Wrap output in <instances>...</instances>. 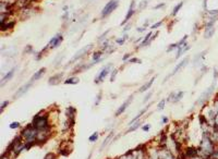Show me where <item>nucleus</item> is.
Masks as SVG:
<instances>
[{"instance_id": "f257e3e1", "label": "nucleus", "mask_w": 218, "mask_h": 159, "mask_svg": "<svg viewBox=\"0 0 218 159\" xmlns=\"http://www.w3.org/2000/svg\"><path fill=\"white\" fill-rule=\"evenodd\" d=\"M31 123L37 131H44V130L52 129L51 122H50L49 119V112H46L45 110L36 113L33 117Z\"/></svg>"}, {"instance_id": "f03ea898", "label": "nucleus", "mask_w": 218, "mask_h": 159, "mask_svg": "<svg viewBox=\"0 0 218 159\" xmlns=\"http://www.w3.org/2000/svg\"><path fill=\"white\" fill-rule=\"evenodd\" d=\"M37 130L32 126V123H28V126H25L20 132V135L22 136L24 143H35L36 144L37 138ZM37 145V144H36Z\"/></svg>"}, {"instance_id": "7ed1b4c3", "label": "nucleus", "mask_w": 218, "mask_h": 159, "mask_svg": "<svg viewBox=\"0 0 218 159\" xmlns=\"http://www.w3.org/2000/svg\"><path fill=\"white\" fill-rule=\"evenodd\" d=\"M215 89H216V80L214 81V83H213L212 85L209 86L208 88L206 89L205 92H203L202 94H201V96L199 98H197V100L194 103V105H193V108H192V110H193L194 108H196V107H203L204 105H206L207 104V101L211 99V97L213 96V94H214V92H215Z\"/></svg>"}, {"instance_id": "20e7f679", "label": "nucleus", "mask_w": 218, "mask_h": 159, "mask_svg": "<svg viewBox=\"0 0 218 159\" xmlns=\"http://www.w3.org/2000/svg\"><path fill=\"white\" fill-rule=\"evenodd\" d=\"M118 7H119V0H109L107 3H106V6L103 8L100 12V18L101 19H105L109 16L111 13L114 12L115 10L117 9Z\"/></svg>"}, {"instance_id": "39448f33", "label": "nucleus", "mask_w": 218, "mask_h": 159, "mask_svg": "<svg viewBox=\"0 0 218 159\" xmlns=\"http://www.w3.org/2000/svg\"><path fill=\"white\" fill-rule=\"evenodd\" d=\"M112 68H114V64L112 63H108V64H106V65H104V67L100 69L99 73L96 75L94 83H95V84H99V83L104 82V80L111 73V71L114 70Z\"/></svg>"}, {"instance_id": "423d86ee", "label": "nucleus", "mask_w": 218, "mask_h": 159, "mask_svg": "<svg viewBox=\"0 0 218 159\" xmlns=\"http://www.w3.org/2000/svg\"><path fill=\"white\" fill-rule=\"evenodd\" d=\"M94 47V45L93 44H89V45H86L85 47H83L82 49H80L79 51L75 53V55L72 57V58L70 59V61H69V63L67 64V67H69L70 64H73L74 62H77V61H79V60H81V59L83 58V57H85L87 53L89 52V50Z\"/></svg>"}, {"instance_id": "0eeeda50", "label": "nucleus", "mask_w": 218, "mask_h": 159, "mask_svg": "<svg viewBox=\"0 0 218 159\" xmlns=\"http://www.w3.org/2000/svg\"><path fill=\"white\" fill-rule=\"evenodd\" d=\"M62 42H63V35H62L61 33H57L55 36L52 37L51 39L48 42L47 46L49 47V49H56L61 45Z\"/></svg>"}, {"instance_id": "6e6552de", "label": "nucleus", "mask_w": 218, "mask_h": 159, "mask_svg": "<svg viewBox=\"0 0 218 159\" xmlns=\"http://www.w3.org/2000/svg\"><path fill=\"white\" fill-rule=\"evenodd\" d=\"M33 84H34V82H32L31 80L28 81V83H25L24 85H22L20 88L18 89L16 92V94L13 95V99H18V98H20V97H22V96L24 95V94H26V93L30 91V88H31L32 86H33Z\"/></svg>"}, {"instance_id": "1a4fd4ad", "label": "nucleus", "mask_w": 218, "mask_h": 159, "mask_svg": "<svg viewBox=\"0 0 218 159\" xmlns=\"http://www.w3.org/2000/svg\"><path fill=\"white\" fill-rule=\"evenodd\" d=\"M189 62H190V58H189V57H185V58L183 59V60H181V61H180L178 64H177V65H176V67H175V69H173V71H172L171 73L169 74V75L166 77V79L164 80V82H166L167 80H168V77H173V75H175V74H177V73H178V72H180V71H181L182 69H183V68H185V65H187V64L189 63Z\"/></svg>"}, {"instance_id": "9d476101", "label": "nucleus", "mask_w": 218, "mask_h": 159, "mask_svg": "<svg viewBox=\"0 0 218 159\" xmlns=\"http://www.w3.org/2000/svg\"><path fill=\"white\" fill-rule=\"evenodd\" d=\"M19 12L21 14V18L22 20H26V19H30L32 16H34L36 11L34 9L32 6H28V7H25V8H22V9L19 10Z\"/></svg>"}, {"instance_id": "9b49d317", "label": "nucleus", "mask_w": 218, "mask_h": 159, "mask_svg": "<svg viewBox=\"0 0 218 159\" xmlns=\"http://www.w3.org/2000/svg\"><path fill=\"white\" fill-rule=\"evenodd\" d=\"M65 113V118L70 121V123L73 126L75 124V116H77V109H75V107H73V106L67 107Z\"/></svg>"}, {"instance_id": "f8f14e48", "label": "nucleus", "mask_w": 218, "mask_h": 159, "mask_svg": "<svg viewBox=\"0 0 218 159\" xmlns=\"http://www.w3.org/2000/svg\"><path fill=\"white\" fill-rule=\"evenodd\" d=\"M133 96L134 95H130L129 97H128V99H126L124 103H123L121 106H120L119 108H118L117 110H116V112H115V117H120L122 113H124V111L126 110V108L129 107L130 106V104L132 103V100H133Z\"/></svg>"}, {"instance_id": "ddd939ff", "label": "nucleus", "mask_w": 218, "mask_h": 159, "mask_svg": "<svg viewBox=\"0 0 218 159\" xmlns=\"http://www.w3.org/2000/svg\"><path fill=\"white\" fill-rule=\"evenodd\" d=\"M63 75H65V72H59V73H56L54 75L48 79V85H51V86H56L60 84L62 82V80H63Z\"/></svg>"}, {"instance_id": "4468645a", "label": "nucleus", "mask_w": 218, "mask_h": 159, "mask_svg": "<svg viewBox=\"0 0 218 159\" xmlns=\"http://www.w3.org/2000/svg\"><path fill=\"white\" fill-rule=\"evenodd\" d=\"M134 14H135V0H132L131 3H130L129 10H128V12H126V18H124V20L121 22V25H124L126 23H128V22L132 19V16H134Z\"/></svg>"}, {"instance_id": "2eb2a0df", "label": "nucleus", "mask_w": 218, "mask_h": 159, "mask_svg": "<svg viewBox=\"0 0 218 159\" xmlns=\"http://www.w3.org/2000/svg\"><path fill=\"white\" fill-rule=\"evenodd\" d=\"M0 26H1V32H8V31H11L16 26V21H7V22H2V23H0Z\"/></svg>"}, {"instance_id": "dca6fc26", "label": "nucleus", "mask_w": 218, "mask_h": 159, "mask_svg": "<svg viewBox=\"0 0 218 159\" xmlns=\"http://www.w3.org/2000/svg\"><path fill=\"white\" fill-rule=\"evenodd\" d=\"M152 36H153V32H148V33L144 36V38L142 39L141 43L138 44V46H136V49L143 48V47H146V46H148V45H151L150 40H151Z\"/></svg>"}, {"instance_id": "f3484780", "label": "nucleus", "mask_w": 218, "mask_h": 159, "mask_svg": "<svg viewBox=\"0 0 218 159\" xmlns=\"http://www.w3.org/2000/svg\"><path fill=\"white\" fill-rule=\"evenodd\" d=\"M103 55H104V51L103 50H96V51H94L92 53V61L96 62V64L99 63V62L104 61V57H103Z\"/></svg>"}, {"instance_id": "a211bd4d", "label": "nucleus", "mask_w": 218, "mask_h": 159, "mask_svg": "<svg viewBox=\"0 0 218 159\" xmlns=\"http://www.w3.org/2000/svg\"><path fill=\"white\" fill-rule=\"evenodd\" d=\"M152 105L150 104V105H147V106H145V108L144 109H142L141 111H140V112L138 113V114H136V116L134 117V118H133L132 120H131V121H130L129 123H128V126H132V124H134L135 122H136V121H138V120H140V118H141L142 116H143V114H145V113H146V111L148 110V109H150V107H151Z\"/></svg>"}, {"instance_id": "6ab92c4d", "label": "nucleus", "mask_w": 218, "mask_h": 159, "mask_svg": "<svg viewBox=\"0 0 218 159\" xmlns=\"http://www.w3.org/2000/svg\"><path fill=\"white\" fill-rule=\"evenodd\" d=\"M46 73V68H40L39 70H37L35 73L32 75L31 77V81L32 82H36V81H38V80H40L42 77H44V74Z\"/></svg>"}, {"instance_id": "aec40b11", "label": "nucleus", "mask_w": 218, "mask_h": 159, "mask_svg": "<svg viewBox=\"0 0 218 159\" xmlns=\"http://www.w3.org/2000/svg\"><path fill=\"white\" fill-rule=\"evenodd\" d=\"M16 68H13V69H11V70L8 71V72L4 74V77L1 79V87H3V85H4L8 81H10V80L12 79L13 75H14V73H16Z\"/></svg>"}, {"instance_id": "412c9836", "label": "nucleus", "mask_w": 218, "mask_h": 159, "mask_svg": "<svg viewBox=\"0 0 218 159\" xmlns=\"http://www.w3.org/2000/svg\"><path fill=\"white\" fill-rule=\"evenodd\" d=\"M206 53H207V50H205V51H202V52H200V53H197L195 57H194V59H193V65L194 67H196V65H199V64L201 63V62L203 61V59L205 58V56H206Z\"/></svg>"}, {"instance_id": "4be33fe9", "label": "nucleus", "mask_w": 218, "mask_h": 159, "mask_svg": "<svg viewBox=\"0 0 218 159\" xmlns=\"http://www.w3.org/2000/svg\"><path fill=\"white\" fill-rule=\"evenodd\" d=\"M190 48H191V46L187 43L185 44V45H182V46L178 47V50H177V55H176V59H179L182 55H183V53H185V52H187Z\"/></svg>"}, {"instance_id": "5701e85b", "label": "nucleus", "mask_w": 218, "mask_h": 159, "mask_svg": "<svg viewBox=\"0 0 218 159\" xmlns=\"http://www.w3.org/2000/svg\"><path fill=\"white\" fill-rule=\"evenodd\" d=\"M63 83L67 84V85H77V84L80 83V79H79L77 75H71L70 77L65 79V81H63Z\"/></svg>"}, {"instance_id": "b1692460", "label": "nucleus", "mask_w": 218, "mask_h": 159, "mask_svg": "<svg viewBox=\"0 0 218 159\" xmlns=\"http://www.w3.org/2000/svg\"><path fill=\"white\" fill-rule=\"evenodd\" d=\"M155 79H156V77H153L150 81H147V82L145 83L144 85L141 86V88L138 89V92L140 93H143V92H146V91H148V89L151 88V86L153 85L154 81H155Z\"/></svg>"}, {"instance_id": "393cba45", "label": "nucleus", "mask_w": 218, "mask_h": 159, "mask_svg": "<svg viewBox=\"0 0 218 159\" xmlns=\"http://www.w3.org/2000/svg\"><path fill=\"white\" fill-rule=\"evenodd\" d=\"M114 135H115V132L114 131H110V133H109V134L107 135V137L105 138V141L103 142V144H101V146H100V148H99V150H103L105 148V147L107 146L108 144L110 143V141L111 140H112V137H114Z\"/></svg>"}, {"instance_id": "a878e982", "label": "nucleus", "mask_w": 218, "mask_h": 159, "mask_svg": "<svg viewBox=\"0 0 218 159\" xmlns=\"http://www.w3.org/2000/svg\"><path fill=\"white\" fill-rule=\"evenodd\" d=\"M215 32H216L215 26H213V27H211V28H207V30H204V38H205V39L212 38V37L214 36Z\"/></svg>"}, {"instance_id": "bb28decb", "label": "nucleus", "mask_w": 218, "mask_h": 159, "mask_svg": "<svg viewBox=\"0 0 218 159\" xmlns=\"http://www.w3.org/2000/svg\"><path fill=\"white\" fill-rule=\"evenodd\" d=\"M183 96H185V92H183V91H179V92H176L171 104H177V103H179V101H180L182 99V98H183Z\"/></svg>"}, {"instance_id": "cd10ccee", "label": "nucleus", "mask_w": 218, "mask_h": 159, "mask_svg": "<svg viewBox=\"0 0 218 159\" xmlns=\"http://www.w3.org/2000/svg\"><path fill=\"white\" fill-rule=\"evenodd\" d=\"M142 126V122L138 120V121H136V122L134 123V124H132V126H130V128L128 129L126 131V133L128 134V133H131V132H134V131H136L138 128H141Z\"/></svg>"}, {"instance_id": "c85d7f7f", "label": "nucleus", "mask_w": 218, "mask_h": 159, "mask_svg": "<svg viewBox=\"0 0 218 159\" xmlns=\"http://www.w3.org/2000/svg\"><path fill=\"white\" fill-rule=\"evenodd\" d=\"M183 4H185V1H180V2L177 4V6L173 8V10H172V12H171V16H176L177 14L179 13V11L181 10V8L183 7Z\"/></svg>"}, {"instance_id": "c756f323", "label": "nucleus", "mask_w": 218, "mask_h": 159, "mask_svg": "<svg viewBox=\"0 0 218 159\" xmlns=\"http://www.w3.org/2000/svg\"><path fill=\"white\" fill-rule=\"evenodd\" d=\"M128 39H129V35H128V34H124L122 37H120V38H117V39H116V45H118V46H122L123 44L126 43Z\"/></svg>"}, {"instance_id": "7c9ffc66", "label": "nucleus", "mask_w": 218, "mask_h": 159, "mask_svg": "<svg viewBox=\"0 0 218 159\" xmlns=\"http://www.w3.org/2000/svg\"><path fill=\"white\" fill-rule=\"evenodd\" d=\"M118 159H135V155H134V149L129 150L128 153H126L123 156L119 157Z\"/></svg>"}, {"instance_id": "2f4dec72", "label": "nucleus", "mask_w": 218, "mask_h": 159, "mask_svg": "<svg viewBox=\"0 0 218 159\" xmlns=\"http://www.w3.org/2000/svg\"><path fill=\"white\" fill-rule=\"evenodd\" d=\"M62 59H63V52H60L57 57L55 58V60H54V67H59L60 65V63H61Z\"/></svg>"}, {"instance_id": "473e14b6", "label": "nucleus", "mask_w": 218, "mask_h": 159, "mask_svg": "<svg viewBox=\"0 0 218 159\" xmlns=\"http://www.w3.org/2000/svg\"><path fill=\"white\" fill-rule=\"evenodd\" d=\"M98 137H99V133L97 131L96 132H94L91 136L89 137V141L91 142V143H95V142H97L98 141Z\"/></svg>"}, {"instance_id": "72a5a7b5", "label": "nucleus", "mask_w": 218, "mask_h": 159, "mask_svg": "<svg viewBox=\"0 0 218 159\" xmlns=\"http://www.w3.org/2000/svg\"><path fill=\"white\" fill-rule=\"evenodd\" d=\"M211 105H212V107L214 108V110H215L216 113L218 114V95L216 96V97H214V99H213Z\"/></svg>"}, {"instance_id": "f704fd0d", "label": "nucleus", "mask_w": 218, "mask_h": 159, "mask_svg": "<svg viewBox=\"0 0 218 159\" xmlns=\"http://www.w3.org/2000/svg\"><path fill=\"white\" fill-rule=\"evenodd\" d=\"M9 128L11 130H16V129H20L21 128V123L18 122V121H13L9 124Z\"/></svg>"}, {"instance_id": "c9c22d12", "label": "nucleus", "mask_w": 218, "mask_h": 159, "mask_svg": "<svg viewBox=\"0 0 218 159\" xmlns=\"http://www.w3.org/2000/svg\"><path fill=\"white\" fill-rule=\"evenodd\" d=\"M126 63H128V64H133V63H142V61H141V59H138V58H136V57H133V58H130L128 61L126 62Z\"/></svg>"}, {"instance_id": "e433bc0d", "label": "nucleus", "mask_w": 218, "mask_h": 159, "mask_svg": "<svg viewBox=\"0 0 218 159\" xmlns=\"http://www.w3.org/2000/svg\"><path fill=\"white\" fill-rule=\"evenodd\" d=\"M109 32H110V30H107V31H105L104 33L101 34L100 36H99L98 38H97V40H98V42H105V40H106V38H107V35L109 34Z\"/></svg>"}, {"instance_id": "4c0bfd02", "label": "nucleus", "mask_w": 218, "mask_h": 159, "mask_svg": "<svg viewBox=\"0 0 218 159\" xmlns=\"http://www.w3.org/2000/svg\"><path fill=\"white\" fill-rule=\"evenodd\" d=\"M118 72H119V69H114V70L111 71V73H110V82H115L116 77L118 75Z\"/></svg>"}, {"instance_id": "58836bf2", "label": "nucleus", "mask_w": 218, "mask_h": 159, "mask_svg": "<svg viewBox=\"0 0 218 159\" xmlns=\"http://www.w3.org/2000/svg\"><path fill=\"white\" fill-rule=\"evenodd\" d=\"M166 101H167V99H161V100L158 103V105H157V110H163L164 108H165Z\"/></svg>"}, {"instance_id": "ea45409f", "label": "nucleus", "mask_w": 218, "mask_h": 159, "mask_svg": "<svg viewBox=\"0 0 218 159\" xmlns=\"http://www.w3.org/2000/svg\"><path fill=\"white\" fill-rule=\"evenodd\" d=\"M10 104L9 100H4L1 103V106H0V112L3 113V111H4V109H6L7 107H8V105Z\"/></svg>"}, {"instance_id": "a19ab883", "label": "nucleus", "mask_w": 218, "mask_h": 159, "mask_svg": "<svg viewBox=\"0 0 218 159\" xmlns=\"http://www.w3.org/2000/svg\"><path fill=\"white\" fill-rule=\"evenodd\" d=\"M44 159H57V155H56L55 153H47L46 155H45V157H44Z\"/></svg>"}, {"instance_id": "79ce46f5", "label": "nucleus", "mask_w": 218, "mask_h": 159, "mask_svg": "<svg viewBox=\"0 0 218 159\" xmlns=\"http://www.w3.org/2000/svg\"><path fill=\"white\" fill-rule=\"evenodd\" d=\"M23 52H24L25 55H28V53H32V52H33V46H32V45H26Z\"/></svg>"}, {"instance_id": "37998d69", "label": "nucleus", "mask_w": 218, "mask_h": 159, "mask_svg": "<svg viewBox=\"0 0 218 159\" xmlns=\"http://www.w3.org/2000/svg\"><path fill=\"white\" fill-rule=\"evenodd\" d=\"M187 35H185V36L182 37L181 39H180L178 43H177V44H178V47H180V46H182V45L187 44ZM177 49H178V48H177Z\"/></svg>"}, {"instance_id": "c03bdc74", "label": "nucleus", "mask_w": 218, "mask_h": 159, "mask_svg": "<svg viewBox=\"0 0 218 159\" xmlns=\"http://www.w3.org/2000/svg\"><path fill=\"white\" fill-rule=\"evenodd\" d=\"M178 48V44L177 43H173V44H170L168 46V48H167V52H170L172 51V50H175V49Z\"/></svg>"}, {"instance_id": "a18cd8bd", "label": "nucleus", "mask_w": 218, "mask_h": 159, "mask_svg": "<svg viewBox=\"0 0 218 159\" xmlns=\"http://www.w3.org/2000/svg\"><path fill=\"white\" fill-rule=\"evenodd\" d=\"M163 23H164V21H158V22H156V23H154V24L151 26V30H157V28L160 27V26L163 25Z\"/></svg>"}, {"instance_id": "49530a36", "label": "nucleus", "mask_w": 218, "mask_h": 159, "mask_svg": "<svg viewBox=\"0 0 218 159\" xmlns=\"http://www.w3.org/2000/svg\"><path fill=\"white\" fill-rule=\"evenodd\" d=\"M147 4H148V1L147 0H143L141 3H140V6H138V10H143V9H145L146 7H147Z\"/></svg>"}, {"instance_id": "de8ad7c7", "label": "nucleus", "mask_w": 218, "mask_h": 159, "mask_svg": "<svg viewBox=\"0 0 218 159\" xmlns=\"http://www.w3.org/2000/svg\"><path fill=\"white\" fill-rule=\"evenodd\" d=\"M101 97H103V93L99 92L98 94H97V96H96V100H95V106H98L99 103L101 101Z\"/></svg>"}, {"instance_id": "09e8293b", "label": "nucleus", "mask_w": 218, "mask_h": 159, "mask_svg": "<svg viewBox=\"0 0 218 159\" xmlns=\"http://www.w3.org/2000/svg\"><path fill=\"white\" fill-rule=\"evenodd\" d=\"M206 13H207V16H218V9L207 10V11H206Z\"/></svg>"}, {"instance_id": "8fccbe9b", "label": "nucleus", "mask_w": 218, "mask_h": 159, "mask_svg": "<svg viewBox=\"0 0 218 159\" xmlns=\"http://www.w3.org/2000/svg\"><path fill=\"white\" fill-rule=\"evenodd\" d=\"M152 95H153V92H148L147 93V95L145 96V98L143 99V104H145V103H147L150 99H151V97H152Z\"/></svg>"}, {"instance_id": "3c124183", "label": "nucleus", "mask_w": 218, "mask_h": 159, "mask_svg": "<svg viewBox=\"0 0 218 159\" xmlns=\"http://www.w3.org/2000/svg\"><path fill=\"white\" fill-rule=\"evenodd\" d=\"M152 126L151 124H144V126H142V130H143V132H150V130H151Z\"/></svg>"}, {"instance_id": "603ef678", "label": "nucleus", "mask_w": 218, "mask_h": 159, "mask_svg": "<svg viewBox=\"0 0 218 159\" xmlns=\"http://www.w3.org/2000/svg\"><path fill=\"white\" fill-rule=\"evenodd\" d=\"M169 122V118L166 116H163L161 117V120H160V123L161 124H167V123Z\"/></svg>"}, {"instance_id": "864d4df0", "label": "nucleus", "mask_w": 218, "mask_h": 159, "mask_svg": "<svg viewBox=\"0 0 218 159\" xmlns=\"http://www.w3.org/2000/svg\"><path fill=\"white\" fill-rule=\"evenodd\" d=\"M166 6V3L165 2H159L158 4H156V6L154 7V10H158V9H161V8H164V7Z\"/></svg>"}, {"instance_id": "5fc2aeb1", "label": "nucleus", "mask_w": 218, "mask_h": 159, "mask_svg": "<svg viewBox=\"0 0 218 159\" xmlns=\"http://www.w3.org/2000/svg\"><path fill=\"white\" fill-rule=\"evenodd\" d=\"M130 58H131V53H126V55H124L122 57V61L124 62V63H126V62L128 61V60H129Z\"/></svg>"}, {"instance_id": "6e6d98bb", "label": "nucleus", "mask_w": 218, "mask_h": 159, "mask_svg": "<svg viewBox=\"0 0 218 159\" xmlns=\"http://www.w3.org/2000/svg\"><path fill=\"white\" fill-rule=\"evenodd\" d=\"M10 157H11V155H8V154L3 153L2 155H1V158L0 159H11Z\"/></svg>"}, {"instance_id": "4d7b16f0", "label": "nucleus", "mask_w": 218, "mask_h": 159, "mask_svg": "<svg viewBox=\"0 0 218 159\" xmlns=\"http://www.w3.org/2000/svg\"><path fill=\"white\" fill-rule=\"evenodd\" d=\"M145 31H146V27H144V26H142V27H138V28H136V32H138V33H144Z\"/></svg>"}, {"instance_id": "13d9d810", "label": "nucleus", "mask_w": 218, "mask_h": 159, "mask_svg": "<svg viewBox=\"0 0 218 159\" xmlns=\"http://www.w3.org/2000/svg\"><path fill=\"white\" fill-rule=\"evenodd\" d=\"M130 28H131V24H126V26H124V28H123V32H126V31H129Z\"/></svg>"}, {"instance_id": "bf43d9fd", "label": "nucleus", "mask_w": 218, "mask_h": 159, "mask_svg": "<svg viewBox=\"0 0 218 159\" xmlns=\"http://www.w3.org/2000/svg\"><path fill=\"white\" fill-rule=\"evenodd\" d=\"M217 77H218V71L216 70H214V80H217Z\"/></svg>"}, {"instance_id": "052dcab7", "label": "nucleus", "mask_w": 218, "mask_h": 159, "mask_svg": "<svg viewBox=\"0 0 218 159\" xmlns=\"http://www.w3.org/2000/svg\"><path fill=\"white\" fill-rule=\"evenodd\" d=\"M191 159H204L203 157H201V156H196V157H194V158H191Z\"/></svg>"}, {"instance_id": "680f3d73", "label": "nucleus", "mask_w": 218, "mask_h": 159, "mask_svg": "<svg viewBox=\"0 0 218 159\" xmlns=\"http://www.w3.org/2000/svg\"><path fill=\"white\" fill-rule=\"evenodd\" d=\"M91 157H92V153H91V154H89V157H87V159H91Z\"/></svg>"}, {"instance_id": "e2e57ef3", "label": "nucleus", "mask_w": 218, "mask_h": 159, "mask_svg": "<svg viewBox=\"0 0 218 159\" xmlns=\"http://www.w3.org/2000/svg\"><path fill=\"white\" fill-rule=\"evenodd\" d=\"M87 1H92V0H87Z\"/></svg>"}]
</instances>
